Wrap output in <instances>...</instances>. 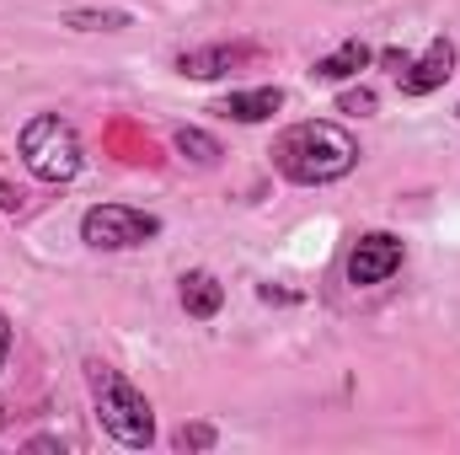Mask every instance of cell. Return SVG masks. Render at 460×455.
<instances>
[{
  "label": "cell",
  "instance_id": "52a82bcc",
  "mask_svg": "<svg viewBox=\"0 0 460 455\" xmlns=\"http://www.w3.org/2000/svg\"><path fill=\"white\" fill-rule=\"evenodd\" d=\"M252 59H262L257 43H204V49H182L177 54V76H188V81H220V76L252 65Z\"/></svg>",
  "mask_w": 460,
  "mask_h": 455
},
{
  "label": "cell",
  "instance_id": "4fadbf2b",
  "mask_svg": "<svg viewBox=\"0 0 460 455\" xmlns=\"http://www.w3.org/2000/svg\"><path fill=\"white\" fill-rule=\"evenodd\" d=\"M215 445V429L209 424H182L177 429V451H209Z\"/></svg>",
  "mask_w": 460,
  "mask_h": 455
},
{
  "label": "cell",
  "instance_id": "ba28073f",
  "mask_svg": "<svg viewBox=\"0 0 460 455\" xmlns=\"http://www.w3.org/2000/svg\"><path fill=\"white\" fill-rule=\"evenodd\" d=\"M220 306H226V284H220L209 268L182 273V311H188L193 322H215V317H220Z\"/></svg>",
  "mask_w": 460,
  "mask_h": 455
},
{
  "label": "cell",
  "instance_id": "3957f363",
  "mask_svg": "<svg viewBox=\"0 0 460 455\" xmlns=\"http://www.w3.org/2000/svg\"><path fill=\"white\" fill-rule=\"evenodd\" d=\"M16 156H22V166L38 177V183H75L81 177V166H86V150H81V134H75V123L59 113H32L22 123V134H16Z\"/></svg>",
  "mask_w": 460,
  "mask_h": 455
},
{
  "label": "cell",
  "instance_id": "5b68a950",
  "mask_svg": "<svg viewBox=\"0 0 460 455\" xmlns=\"http://www.w3.org/2000/svg\"><path fill=\"white\" fill-rule=\"evenodd\" d=\"M402 263H407L402 236H391V230H369V236H358L353 252H348V284H353V290H375V284H385Z\"/></svg>",
  "mask_w": 460,
  "mask_h": 455
},
{
  "label": "cell",
  "instance_id": "8fae6325",
  "mask_svg": "<svg viewBox=\"0 0 460 455\" xmlns=\"http://www.w3.org/2000/svg\"><path fill=\"white\" fill-rule=\"evenodd\" d=\"M65 27H75V32H123V27H134V16H128V11H113V5H108V11L92 5V11H70Z\"/></svg>",
  "mask_w": 460,
  "mask_h": 455
},
{
  "label": "cell",
  "instance_id": "6da1fadb",
  "mask_svg": "<svg viewBox=\"0 0 460 455\" xmlns=\"http://www.w3.org/2000/svg\"><path fill=\"white\" fill-rule=\"evenodd\" d=\"M268 156H273L279 177H289L300 188H327V183H343L358 166V139L332 118H305V123H289Z\"/></svg>",
  "mask_w": 460,
  "mask_h": 455
},
{
  "label": "cell",
  "instance_id": "5bb4252c",
  "mask_svg": "<svg viewBox=\"0 0 460 455\" xmlns=\"http://www.w3.org/2000/svg\"><path fill=\"white\" fill-rule=\"evenodd\" d=\"M338 113L369 118V113H375V92H369V86H358V92H343V97H338Z\"/></svg>",
  "mask_w": 460,
  "mask_h": 455
},
{
  "label": "cell",
  "instance_id": "9c48e42d",
  "mask_svg": "<svg viewBox=\"0 0 460 455\" xmlns=\"http://www.w3.org/2000/svg\"><path fill=\"white\" fill-rule=\"evenodd\" d=\"M375 65V49L369 43H358V38H348V43H338L332 54H322L316 65H311V76L316 81H327V86H338V81H353L358 70H369Z\"/></svg>",
  "mask_w": 460,
  "mask_h": 455
},
{
  "label": "cell",
  "instance_id": "7a4b0ae2",
  "mask_svg": "<svg viewBox=\"0 0 460 455\" xmlns=\"http://www.w3.org/2000/svg\"><path fill=\"white\" fill-rule=\"evenodd\" d=\"M86 386H92V402H97V424L118 445H128V451L155 445V407L123 370H113L108 359H86Z\"/></svg>",
  "mask_w": 460,
  "mask_h": 455
},
{
  "label": "cell",
  "instance_id": "2e32d148",
  "mask_svg": "<svg viewBox=\"0 0 460 455\" xmlns=\"http://www.w3.org/2000/svg\"><path fill=\"white\" fill-rule=\"evenodd\" d=\"M5 359H11V317L0 311V370H5Z\"/></svg>",
  "mask_w": 460,
  "mask_h": 455
},
{
  "label": "cell",
  "instance_id": "7c38bea8",
  "mask_svg": "<svg viewBox=\"0 0 460 455\" xmlns=\"http://www.w3.org/2000/svg\"><path fill=\"white\" fill-rule=\"evenodd\" d=\"M177 150H182V156H193L199 166H215V161H220V145H215L204 129H177Z\"/></svg>",
  "mask_w": 460,
  "mask_h": 455
},
{
  "label": "cell",
  "instance_id": "8992f818",
  "mask_svg": "<svg viewBox=\"0 0 460 455\" xmlns=\"http://www.w3.org/2000/svg\"><path fill=\"white\" fill-rule=\"evenodd\" d=\"M450 76H456V43L439 32V38H429L423 54L407 59V70L396 76V86H402V97H429V92H439Z\"/></svg>",
  "mask_w": 460,
  "mask_h": 455
},
{
  "label": "cell",
  "instance_id": "ac0fdd59",
  "mask_svg": "<svg viewBox=\"0 0 460 455\" xmlns=\"http://www.w3.org/2000/svg\"><path fill=\"white\" fill-rule=\"evenodd\" d=\"M456 118H460V108H456Z\"/></svg>",
  "mask_w": 460,
  "mask_h": 455
},
{
  "label": "cell",
  "instance_id": "30bf717a",
  "mask_svg": "<svg viewBox=\"0 0 460 455\" xmlns=\"http://www.w3.org/2000/svg\"><path fill=\"white\" fill-rule=\"evenodd\" d=\"M284 108V92L279 86H252V92H230L215 103V113L220 118H235V123H262V118H273Z\"/></svg>",
  "mask_w": 460,
  "mask_h": 455
},
{
  "label": "cell",
  "instance_id": "e0dca14e",
  "mask_svg": "<svg viewBox=\"0 0 460 455\" xmlns=\"http://www.w3.org/2000/svg\"><path fill=\"white\" fill-rule=\"evenodd\" d=\"M0 210H5V215H11V210H22V193H16L11 183H0Z\"/></svg>",
  "mask_w": 460,
  "mask_h": 455
},
{
  "label": "cell",
  "instance_id": "9a60e30c",
  "mask_svg": "<svg viewBox=\"0 0 460 455\" xmlns=\"http://www.w3.org/2000/svg\"><path fill=\"white\" fill-rule=\"evenodd\" d=\"M375 59H380V65H385V70H391V76H402V70H407V59H412V54H402V49H380V54H375Z\"/></svg>",
  "mask_w": 460,
  "mask_h": 455
},
{
  "label": "cell",
  "instance_id": "277c9868",
  "mask_svg": "<svg viewBox=\"0 0 460 455\" xmlns=\"http://www.w3.org/2000/svg\"><path fill=\"white\" fill-rule=\"evenodd\" d=\"M161 236V215L134 210V204H92L81 215V241L97 252H134Z\"/></svg>",
  "mask_w": 460,
  "mask_h": 455
}]
</instances>
